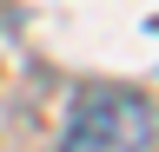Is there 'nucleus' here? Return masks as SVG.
Returning a JSON list of instances; mask_svg holds the SVG:
<instances>
[{"label":"nucleus","mask_w":159,"mask_h":152,"mask_svg":"<svg viewBox=\"0 0 159 152\" xmlns=\"http://www.w3.org/2000/svg\"><path fill=\"white\" fill-rule=\"evenodd\" d=\"M152 145V106L126 86H99L73 106L60 152H146Z\"/></svg>","instance_id":"f257e3e1"}]
</instances>
